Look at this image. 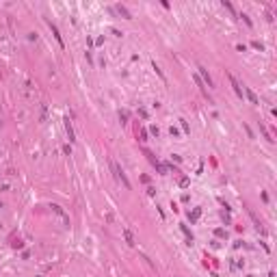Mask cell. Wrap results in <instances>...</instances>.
Listing matches in <instances>:
<instances>
[{"label": "cell", "mask_w": 277, "mask_h": 277, "mask_svg": "<svg viewBox=\"0 0 277 277\" xmlns=\"http://www.w3.org/2000/svg\"><path fill=\"white\" fill-rule=\"evenodd\" d=\"M48 26H50V30H52V35H54V37H57V41H59V46H61V48H63V46H65V43H63V37H61V35H59V28H57V24H52V22H48Z\"/></svg>", "instance_id": "cell-4"}, {"label": "cell", "mask_w": 277, "mask_h": 277, "mask_svg": "<svg viewBox=\"0 0 277 277\" xmlns=\"http://www.w3.org/2000/svg\"><path fill=\"white\" fill-rule=\"evenodd\" d=\"M169 132H171V134H173V136H178V134H180V132H178V128H173V126H171V128H169Z\"/></svg>", "instance_id": "cell-20"}, {"label": "cell", "mask_w": 277, "mask_h": 277, "mask_svg": "<svg viewBox=\"0 0 277 277\" xmlns=\"http://www.w3.org/2000/svg\"><path fill=\"white\" fill-rule=\"evenodd\" d=\"M141 141H147V130H141Z\"/></svg>", "instance_id": "cell-21"}, {"label": "cell", "mask_w": 277, "mask_h": 277, "mask_svg": "<svg viewBox=\"0 0 277 277\" xmlns=\"http://www.w3.org/2000/svg\"><path fill=\"white\" fill-rule=\"evenodd\" d=\"M251 46H253V48H256V50H264V46H262V43H260V41H253V43H251Z\"/></svg>", "instance_id": "cell-16"}, {"label": "cell", "mask_w": 277, "mask_h": 277, "mask_svg": "<svg viewBox=\"0 0 277 277\" xmlns=\"http://www.w3.org/2000/svg\"><path fill=\"white\" fill-rule=\"evenodd\" d=\"M119 119H121V124H126V121H128V113H126V110L119 113Z\"/></svg>", "instance_id": "cell-15"}, {"label": "cell", "mask_w": 277, "mask_h": 277, "mask_svg": "<svg viewBox=\"0 0 277 277\" xmlns=\"http://www.w3.org/2000/svg\"><path fill=\"white\" fill-rule=\"evenodd\" d=\"M63 121H65V132H67V136H69V143H74V141H76V136H74V128H71L69 117H65Z\"/></svg>", "instance_id": "cell-3"}, {"label": "cell", "mask_w": 277, "mask_h": 277, "mask_svg": "<svg viewBox=\"0 0 277 277\" xmlns=\"http://www.w3.org/2000/svg\"><path fill=\"white\" fill-rule=\"evenodd\" d=\"M188 184H191V180H188V178H182L180 180V186L182 188H188Z\"/></svg>", "instance_id": "cell-12"}, {"label": "cell", "mask_w": 277, "mask_h": 277, "mask_svg": "<svg viewBox=\"0 0 277 277\" xmlns=\"http://www.w3.org/2000/svg\"><path fill=\"white\" fill-rule=\"evenodd\" d=\"M182 121V130H184V132H191V130H188V124H186V121L184 119H180Z\"/></svg>", "instance_id": "cell-19"}, {"label": "cell", "mask_w": 277, "mask_h": 277, "mask_svg": "<svg viewBox=\"0 0 277 277\" xmlns=\"http://www.w3.org/2000/svg\"><path fill=\"white\" fill-rule=\"evenodd\" d=\"M110 169H113V173H115V180H117V182H121V184H124V186H126V188H128V191H130V188H132V184H130V180L126 178L124 169H121L119 165L115 163V160H110Z\"/></svg>", "instance_id": "cell-1"}, {"label": "cell", "mask_w": 277, "mask_h": 277, "mask_svg": "<svg viewBox=\"0 0 277 277\" xmlns=\"http://www.w3.org/2000/svg\"><path fill=\"white\" fill-rule=\"evenodd\" d=\"M240 18H242V20H245V22H247V26H253V24H251V20H249V15H245V13H242V15H240Z\"/></svg>", "instance_id": "cell-18"}, {"label": "cell", "mask_w": 277, "mask_h": 277, "mask_svg": "<svg viewBox=\"0 0 277 277\" xmlns=\"http://www.w3.org/2000/svg\"><path fill=\"white\" fill-rule=\"evenodd\" d=\"M147 195H149V197H154V195H156V188L149 186V188H147Z\"/></svg>", "instance_id": "cell-17"}, {"label": "cell", "mask_w": 277, "mask_h": 277, "mask_svg": "<svg viewBox=\"0 0 277 277\" xmlns=\"http://www.w3.org/2000/svg\"><path fill=\"white\" fill-rule=\"evenodd\" d=\"M214 234H217L219 238H223V236H228V232H225V230H221V228H219V230H214Z\"/></svg>", "instance_id": "cell-13"}, {"label": "cell", "mask_w": 277, "mask_h": 277, "mask_svg": "<svg viewBox=\"0 0 277 277\" xmlns=\"http://www.w3.org/2000/svg\"><path fill=\"white\" fill-rule=\"evenodd\" d=\"M152 67H154V69H156V74H158V76H160V78H163V80H165V74H163V69H160V67H158V65H156V63H152Z\"/></svg>", "instance_id": "cell-11"}, {"label": "cell", "mask_w": 277, "mask_h": 277, "mask_svg": "<svg viewBox=\"0 0 277 277\" xmlns=\"http://www.w3.org/2000/svg\"><path fill=\"white\" fill-rule=\"evenodd\" d=\"M117 11H119L121 15H126L128 20H132V18H130V13H128V9H126V7H121V4H117Z\"/></svg>", "instance_id": "cell-10"}, {"label": "cell", "mask_w": 277, "mask_h": 277, "mask_svg": "<svg viewBox=\"0 0 277 277\" xmlns=\"http://www.w3.org/2000/svg\"><path fill=\"white\" fill-rule=\"evenodd\" d=\"M52 210H54V212H57V214H61V217L65 219V223H69V217H67V214L63 212V208H61V206H57V204H54V206H52Z\"/></svg>", "instance_id": "cell-9"}, {"label": "cell", "mask_w": 277, "mask_h": 277, "mask_svg": "<svg viewBox=\"0 0 277 277\" xmlns=\"http://www.w3.org/2000/svg\"><path fill=\"white\" fill-rule=\"evenodd\" d=\"M124 238H126V242H128L130 247H134L136 242H134V236H132V232L130 230H124Z\"/></svg>", "instance_id": "cell-8"}, {"label": "cell", "mask_w": 277, "mask_h": 277, "mask_svg": "<svg viewBox=\"0 0 277 277\" xmlns=\"http://www.w3.org/2000/svg\"><path fill=\"white\" fill-rule=\"evenodd\" d=\"M199 217H201V208H193L191 212H188V219H191V223H195Z\"/></svg>", "instance_id": "cell-6"}, {"label": "cell", "mask_w": 277, "mask_h": 277, "mask_svg": "<svg viewBox=\"0 0 277 277\" xmlns=\"http://www.w3.org/2000/svg\"><path fill=\"white\" fill-rule=\"evenodd\" d=\"M245 95L249 98V102H251V104H260V100H258V95H256V93H253L251 89H249V87H247V89H245Z\"/></svg>", "instance_id": "cell-7"}, {"label": "cell", "mask_w": 277, "mask_h": 277, "mask_svg": "<svg viewBox=\"0 0 277 277\" xmlns=\"http://www.w3.org/2000/svg\"><path fill=\"white\" fill-rule=\"evenodd\" d=\"M197 69H199V74H201V78L206 80V85H208V87H214V82H212V78H210L208 69H204V67H197Z\"/></svg>", "instance_id": "cell-5"}, {"label": "cell", "mask_w": 277, "mask_h": 277, "mask_svg": "<svg viewBox=\"0 0 277 277\" xmlns=\"http://www.w3.org/2000/svg\"><path fill=\"white\" fill-rule=\"evenodd\" d=\"M228 78H230V82H232V87H234V93H236L238 98H242V87H240V82H238V80H236L232 74L228 76Z\"/></svg>", "instance_id": "cell-2"}, {"label": "cell", "mask_w": 277, "mask_h": 277, "mask_svg": "<svg viewBox=\"0 0 277 277\" xmlns=\"http://www.w3.org/2000/svg\"><path fill=\"white\" fill-rule=\"evenodd\" d=\"M11 245H13V249H22V247H24V242H22V240H13Z\"/></svg>", "instance_id": "cell-14"}]
</instances>
